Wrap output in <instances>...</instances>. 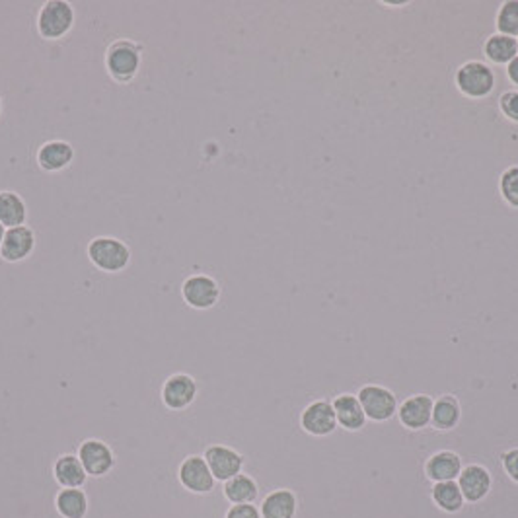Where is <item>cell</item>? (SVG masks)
<instances>
[{
	"mask_svg": "<svg viewBox=\"0 0 518 518\" xmlns=\"http://www.w3.org/2000/svg\"><path fill=\"white\" fill-rule=\"evenodd\" d=\"M142 64V43L120 37L108 45L106 55H103V67L115 84L127 86L131 84L140 71Z\"/></svg>",
	"mask_w": 518,
	"mask_h": 518,
	"instance_id": "6da1fadb",
	"label": "cell"
},
{
	"mask_svg": "<svg viewBox=\"0 0 518 518\" xmlns=\"http://www.w3.org/2000/svg\"><path fill=\"white\" fill-rule=\"evenodd\" d=\"M86 255L101 273H121L131 264V248L115 236H96L88 242Z\"/></svg>",
	"mask_w": 518,
	"mask_h": 518,
	"instance_id": "7a4b0ae2",
	"label": "cell"
},
{
	"mask_svg": "<svg viewBox=\"0 0 518 518\" xmlns=\"http://www.w3.org/2000/svg\"><path fill=\"white\" fill-rule=\"evenodd\" d=\"M455 84L464 98L485 100L494 94L497 86V74L491 69V64L484 61H465L456 69Z\"/></svg>",
	"mask_w": 518,
	"mask_h": 518,
	"instance_id": "3957f363",
	"label": "cell"
},
{
	"mask_svg": "<svg viewBox=\"0 0 518 518\" xmlns=\"http://www.w3.org/2000/svg\"><path fill=\"white\" fill-rule=\"evenodd\" d=\"M76 12L74 6L67 0H47V3L37 12V34L45 42H59L67 37L74 28Z\"/></svg>",
	"mask_w": 518,
	"mask_h": 518,
	"instance_id": "277c9868",
	"label": "cell"
},
{
	"mask_svg": "<svg viewBox=\"0 0 518 518\" xmlns=\"http://www.w3.org/2000/svg\"><path fill=\"white\" fill-rule=\"evenodd\" d=\"M357 398L369 421L386 423L394 419V416L398 413V398L390 388L386 386L380 384L360 386Z\"/></svg>",
	"mask_w": 518,
	"mask_h": 518,
	"instance_id": "5b68a950",
	"label": "cell"
},
{
	"mask_svg": "<svg viewBox=\"0 0 518 518\" xmlns=\"http://www.w3.org/2000/svg\"><path fill=\"white\" fill-rule=\"evenodd\" d=\"M181 296L193 310H211L220 301V284L211 275L193 273L181 283Z\"/></svg>",
	"mask_w": 518,
	"mask_h": 518,
	"instance_id": "8992f818",
	"label": "cell"
},
{
	"mask_svg": "<svg viewBox=\"0 0 518 518\" xmlns=\"http://www.w3.org/2000/svg\"><path fill=\"white\" fill-rule=\"evenodd\" d=\"M197 394H199L197 380L186 372H176L172 377H168L160 390L162 404L170 411L187 409L193 401L197 399Z\"/></svg>",
	"mask_w": 518,
	"mask_h": 518,
	"instance_id": "52a82bcc",
	"label": "cell"
},
{
	"mask_svg": "<svg viewBox=\"0 0 518 518\" xmlns=\"http://www.w3.org/2000/svg\"><path fill=\"white\" fill-rule=\"evenodd\" d=\"M301 427L310 436L323 438L338 429V419L330 399H314L301 413Z\"/></svg>",
	"mask_w": 518,
	"mask_h": 518,
	"instance_id": "ba28073f",
	"label": "cell"
},
{
	"mask_svg": "<svg viewBox=\"0 0 518 518\" xmlns=\"http://www.w3.org/2000/svg\"><path fill=\"white\" fill-rule=\"evenodd\" d=\"M203 458L206 465H209V470L215 475L216 482H223V484L235 475L242 474L244 464H245V458L240 455V452L226 445L206 446Z\"/></svg>",
	"mask_w": 518,
	"mask_h": 518,
	"instance_id": "9c48e42d",
	"label": "cell"
},
{
	"mask_svg": "<svg viewBox=\"0 0 518 518\" xmlns=\"http://www.w3.org/2000/svg\"><path fill=\"white\" fill-rule=\"evenodd\" d=\"M179 482L187 491L196 495L211 494L215 489L216 479L211 474L209 465H206L203 456H187L179 465Z\"/></svg>",
	"mask_w": 518,
	"mask_h": 518,
	"instance_id": "30bf717a",
	"label": "cell"
},
{
	"mask_svg": "<svg viewBox=\"0 0 518 518\" xmlns=\"http://www.w3.org/2000/svg\"><path fill=\"white\" fill-rule=\"evenodd\" d=\"M456 484L462 491L464 499L475 504L482 503L491 491V485H494V477H491V472L482 464H468L464 465Z\"/></svg>",
	"mask_w": 518,
	"mask_h": 518,
	"instance_id": "8fae6325",
	"label": "cell"
},
{
	"mask_svg": "<svg viewBox=\"0 0 518 518\" xmlns=\"http://www.w3.org/2000/svg\"><path fill=\"white\" fill-rule=\"evenodd\" d=\"M433 404H435V399L427 394L409 396L398 406L396 416L401 427H406V429L409 431H421L425 429V427L431 425Z\"/></svg>",
	"mask_w": 518,
	"mask_h": 518,
	"instance_id": "7c38bea8",
	"label": "cell"
},
{
	"mask_svg": "<svg viewBox=\"0 0 518 518\" xmlns=\"http://www.w3.org/2000/svg\"><path fill=\"white\" fill-rule=\"evenodd\" d=\"M74 157H76V150L69 140L53 139V140L43 142V145L37 149L35 162L37 166H40V170L47 174H57V172L67 170V168L74 162Z\"/></svg>",
	"mask_w": 518,
	"mask_h": 518,
	"instance_id": "4fadbf2b",
	"label": "cell"
},
{
	"mask_svg": "<svg viewBox=\"0 0 518 518\" xmlns=\"http://www.w3.org/2000/svg\"><path fill=\"white\" fill-rule=\"evenodd\" d=\"M35 244L37 240L32 226L24 225L16 228H6L3 248H0V259L6 264H20L34 254Z\"/></svg>",
	"mask_w": 518,
	"mask_h": 518,
	"instance_id": "5bb4252c",
	"label": "cell"
},
{
	"mask_svg": "<svg viewBox=\"0 0 518 518\" xmlns=\"http://www.w3.org/2000/svg\"><path fill=\"white\" fill-rule=\"evenodd\" d=\"M79 460L82 462L88 475L101 477L113 470L115 456L113 450L98 438H88L79 446Z\"/></svg>",
	"mask_w": 518,
	"mask_h": 518,
	"instance_id": "9a60e30c",
	"label": "cell"
},
{
	"mask_svg": "<svg viewBox=\"0 0 518 518\" xmlns=\"http://www.w3.org/2000/svg\"><path fill=\"white\" fill-rule=\"evenodd\" d=\"M331 406L335 411V419H338V427H341V429L349 433H357L367 427L369 419L365 416V411H362L357 394L335 396Z\"/></svg>",
	"mask_w": 518,
	"mask_h": 518,
	"instance_id": "2e32d148",
	"label": "cell"
},
{
	"mask_svg": "<svg viewBox=\"0 0 518 518\" xmlns=\"http://www.w3.org/2000/svg\"><path fill=\"white\" fill-rule=\"evenodd\" d=\"M462 458L452 450H438L425 462V475L433 484L456 482L462 472Z\"/></svg>",
	"mask_w": 518,
	"mask_h": 518,
	"instance_id": "e0dca14e",
	"label": "cell"
},
{
	"mask_svg": "<svg viewBox=\"0 0 518 518\" xmlns=\"http://www.w3.org/2000/svg\"><path fill=\"white\" fill-rule=\"evenodd\" d=\"M262 518H294L299 513V497L291 489H275L259 507Z\"/></svg>",
	"mask_w": 518,
	"mask_h": 518,
	"instance_id": "ac0fdd59",
	"label": "cell"
},
{
	"mask_svg": "<svg viewBox=\"0 0 518 518\" xmlns=\"http://www.w3.org/2000/svg\"><path fill=\"white\" fill-rule=\"evenodd\" d=\"M462 419V406L456 396L445 394L435 399L431 425L436 431H452L456 429Z\"/></svg>",
	"mask_w": 518,
	"mask_h": 518,
	"instance_id": "d6986e66",
	"label": "cell"
},
{
	"mask_svg": "<svg viewBox=\"0 0 518 518\" xmlns=\"http://www.w3.org/2000/svg\"><path fill=\"white\" fill-rule=\"evenodd\" d=\"M53 475L57 484L64 489H81L88 479L82 462L74 455H62L61 458H57L53 465Z\"/></svg>",
	"mask_w": 518,
	"mask_h": 518,
	"instance_id": "ffe728a7",
	"label": "cell"
},
{
	"mask_svg": "<svg viewBox=\"0 0 518 518\" xmlns=\"http://www.w3.org/2000/svg\"><path fill=\"white\" fill-rule=\"evenodd\" d=\"M28 220V203L16 191H0V225L5 228L24 226Z\"/></svg>",
	"mask_w": 518,
	"mask_h": 518,
	"instance_id": "44dd1931",
	"label": "cell"
},
{
	"mask_svg": "<svg viewBox=\"0 0 518 518\" xmlns=\"http://www.w3.org/2000/svg\"><path fill=\"white\" fill-rule=\"evenodd\" d=\"M484 57L487 64H497V67H507V64L518 57V40L503 34L489 35L484 43Z\"/></svg>",
	"mask_w": 518,
	"mask_h": 518,
	"instance_id": "7402d4cb",
	"label": "cell"
},
{
	"mask_svg": "<svg viewBox=\"0 0 518 518\" xmlns=\"http://www.w3.org/2000/svg\"><path fill=\"white\" fill-rule=\"evenodd\" d=\"M431 501L435 503V507L440 509L446 514H456L464 509V495L456 482H440L433 484L431 489Z\"/></svg>",
	"mask_w": 518,
	"mask_h": 518,
	"instance_id": "603a6c76",
	"label": "cell"
},
{
	"mask_svg": "<svg viewBox=\"0 0 518 518\" xmlns=\"http://www.w3.org/2000/svg\"><path fill=\"white\" fill-rule=\"evenodd\" d=\"M259 487L255 484V479L250 477L248 474H238L228 482H225V497L232 504H250L257 499Z\"/></svg>",
	"mask_w": 518,
	"mask_h": 518,
	"instance_id": "cb8c5ba5",
	"label": "cell"
},
{
	"mask_svg": "<svg viewBox=\"0 0 518 518\" xmlns=\"http://www.w3.org/2000/svg\"><path fill=\"white\" fill-rule=\"evenodd\" d=\"M88 497L82 489H62L55 499L57 513L62 518H86Z\"/></svg>",
	"mask_w": 518,
	"mask_h": 518,
	"instance_id": "d4e9b609",
	"label": "cell"
},
{
	"mask_svg": "<svg viewBox=\"0 0 518 518\" xmlns=\"http://www.w3.org/2000/svg\"><path fill=\"white\" fill-rule=\"evenodd\" d=\"M497 34L509 35L518 40V0H507L497 10L495 16Z\"/></svg>",
	"mask_w": 518,
	"mask_h": 518,
	"instance_id": "484cf974",
	"label": "cell"
},
{
	"mask_svg": "<svg viewBox=\"0 0 518 518\" xmlns=\"http://www.w3.org/2000/svg\"><path fill=\"white\" fill-rule=\"evenodd\" d=\"M499 193L511 209H518V166H509L507 170H503L499 176Z\"/></svg>",
	"mask_w": 518,
	"mask_h": 518,
	"instance_id": "4316f807",
	"label": "cell"
},
{
	"mask_svg": "<svg viewBox=\"0 0 518 518\" xmlns=\"http://www.w3.org/2000/svg\"><path fill=\"white\" fill-rule=\"evenodd\" d=\"M499 110L504 120L518 125V90H507L499 96Z\"/></svg>",
	"mask_w": 518,
	"mask_h": 518,
	"instance_id": "83f0119b",
	"label": "cell"
},
{
	"mask_svg": "<svg viewBox=\"0 0 518 518\" xmlns=\"http://www.w3.org/2000/svg\"><path fill=\"white\" fill-rule=\"evenodd\" d=\"M501 465L504 474L509 475L511 482H514L518 485V446L504 450L501 455Z\"/></svg>",
	"mask_w": 518,
	"mask_h": 518,
	"instance_id": "f1b7e54d",
	"label": "cell"
},
{
	"mask_svg": "<svg viewBox=\"0 0 518 518\" xmlns=\"http://www.w3.org/2000/svg\"><path fill=\"white\" fill-rule=\"evenodd\" d=\"M225 518H262L255 504H232Z\"/></svg>",
	"mask_w": 518,
	"mask_h": 518,
	"instance_id": "f546056e",
	"label": "cell"
},
{
	"mask_svg": "<svg viewBox=\"0 0 518 518\" xmlns=\"http://www.w3.org/2000/svg\"><path fill=\"white\" fill-rule=\"evenodd\" d=\"M507 79L513 86L518 88V57L507 64Z\"/></svg>",
	"mask_w": 518,
	"mask_h": 518,
	"instance_id": "4dcf8cb0",
	"label": "cell"
},
{
	"mask_svg": "<svg viewBox=\"0 0 518 518\" xmlns=\"http://www.w3.org/2000/svg\"><path fill=\"white\" fill-rule=\"evenodd\" d=\"M5 236H6V228L0 225V248H3V242H5Z\"/></svg>",
	"mask_w": 518,
	"mask_h": 518,
	"instance_id": "1f68e13d",
	"label": "cell"
},
{
	"mask_svg": "<svg viewBox=\"0 0 518 518\" xmlns=\"http://www.w3.org/2000/svg\"><path fill=\"white\" fill-rule=\"evenodd\" d=\"M0 115H3V98H0Z\"/></svg>",
	"mask_w": 518,
	"mask_h": 518,
	"instance_id": "d6a6232c",
	"label": "cell"
}]
</instances>
